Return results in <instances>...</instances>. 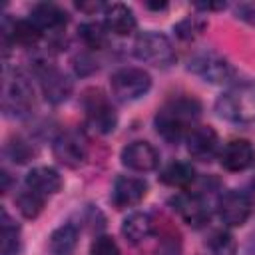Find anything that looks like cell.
I'll use <instances>...</instances> for the list:
<instances>
[{"label": "cell", "instance_id": "obj_1", "mask_svg": "<svg viewBox=\"0 0 255 255\" xmlns=\"http://www.w3.org/2000/svg\"><path fill=\"white\" fill-rule=\"evenodd\" d=\"M199 114H201V104L195 98L179 96L165 102L157 110L153 126H155V131L167 143H179L195 128Z\"/></svg>", "mask_w": 255, "mask_h": 255}, {"label": "cell", "instance_id": "obj_2", "mask_svg": "<svg viewBox=\"0 0 255 255\" xmlns=\"http://www.w3.org/2000/svg\"><path fill=\"white\" fill-rule=\"evenodd\" d=\"M219 118L235 124L255 122V82H243L231 86L215 102Z\"/></svg>", "mask_w": 255, "mask_h": 255}, {"label": "cell", "instance_id": "obj_3", "mask_svg": "<svg viewBox=\"0 0 255 255\" xmlns=\"http://www.w3.org/2000/svg\"><path fill=\"white\" fill-rule=\"evenodd\" d=\"M82 106L86 110V124L96 133L106 135L118 128V114L100 88L86 90L82 96Z\"/></svg>", "mask_w": 255, "mask_h": 255}, {"label": "cell", "instance_id": "obj_4", "mask_svg": "<svg viewBox=\"0 0 255 255\" xmlns=\"http://www.w3.org/2000/svg\"><path fill=\"white\" fill-rule=\"evenodd\" d=\"M133 54L137 60L151 64L155 68H169L175 62V48L165 34L141 32L133 42Z\"/></svg>", "mask_w": 255, "mask_h": 255}, {"label": "cell", "instance_id": "obj_5", "mask_svg": "<svg viewBox=\"0 0 255 255\" xmlns=\"http://www.w3.org/2000/svg\"><path fill=\"white\" fill-rule=\"evenodd\" d=\"M195 76H199L203 82L213 84V86H225L231 84L237 76V70L233 68V64L223 58L217 52H199L189 60L187 66Z\"/></svg>", "mask_w": 255, "mask_h": 255}, {"label": "cell", "instance_id": "obj_6", "mask_svg": "<svg viewBox=\"0 0 255 255\" xmlns=\"http://www.w3.org/2000/svg\"><path fill=\"white\" fill-rule=\"evenodd\" d=\"M112 94L120 102H133L143 98L151 88V76L143 68H120L110 78Z\"/></svg>", "mask_w": 255, "mask_h": 255}, {"label": "cell", "instance_id": "obj_7", "mask_svg": "<svg viewBox=\"0 0 255 255\" xmlns=\"http://www.w3.org/2000/svg\"><path fill=\"white\" fill-rule=\"evenodd\" d=\"M32 106H34V90H32L30 82L20 72L6 76L4 88H2V108H4L6 116L22 118V116L30 114Z\"/></svg>", "mask_w": 255, "mask_h": 255}, {"label": "cell", "instance_id": "obj_8", "mask_svg": "<svg viewBox=\"0 0 255 255\" xmlns=\"http://www.w3.org/2000/svg\"><path fill=\"white\" fill-rule=\"evenodd\" d=\"M255 199L251 193L241 189H229L217 199L219 219L229 227H241L253 213Z\"/></svg>", "mask_w": 255, "mask_h": 255}, {"label": "cell", "instance_id": "obj_9", "mask_svg": "<svg viewBox=\"0 0 255 255\" xmlns=\"http://www.w3.org/2000/svg\"><path fill=\"white\" fill-rule=\"evenodd\" d=\"M36 74L40 78L42 94L50 104H62L72 94V80L48 60L36 62Z\"/></svg>", "mask_w": 255, "mask_h": 255}, {"label": "cell", "instance_id": "obj_10", "mask_svg": "<svg viewBox=\"0 0 255 255\" xmlns=\"http://www.w3.org/2000/svg\"><path fill=\"white\" fill-rule=\"evenodd\" d=\"M169 205L191 227H203L211 217L209 203L201 193H179L169 199Z\"/></svg>", "mask_w": 255, "mask_h": 255}, {"label": "cell", "instance_id": "obj_11", "mask_svg": "<svg viewBox=\"0 0 255 255\" xmlns=\"http://www.w3.org/2000/svg\"><path fill=\"white\" fill-rule=\"evenodd\" d=\"M54 157L66 167H80L88 155L86 139L76 131H64L54 139Z\"/></svg>", "mask_w": 255, "mask_h": 255}, {"label": "cell", "instance_id": "obj_12", "mask_svg": "<svg viewBox=\"0 0 255 255\" xmlns=\"http://www.w3.org/2000/svg\"><path fill=\"white\" fill-rule=\"evenodd\" d=\"M122 163L131 171H153L159 165V153L149 141H131L120 153Z\"/></svg>", "mask_w": 255, "mask_h": 255}, {"label": "cell", "instance_id": "obj_13", "mask_svg": "<svg viewBox=\"0 0 255 255\" xmlns=\"http://www.w3.org/2000/svg\"><path fill=\"white\" fill-rule=\"evenodd\" d=\"M187 151L197 161H211L219 155V135L211 126H195L187 135Z\"/></svg>", "mask_w": 255, "mask_h": 255}, {"label": "cell", "instance_id": "obj_14", "mask_svg": "<svg viewBox=\"0 0 255 255\" xmlns=\"http://www.w3.org/2000/svg\"><path fill=\"white\" fill-rule=\"evenodd\" d=\"M147 193V183L139 177L129 175H118L112 187V203L116 209H128L135 207Z\"/></svg>", "mask_w": 255, "mask_h": 255}, {"label": "cell", "instance_id": "obj_15", "mask_svg": "<svg viewBox=\"0 0 255 255\" xmlns=\"http://www.w3.org/2000/svg\"><path fill=\"white\" fill-rule=\"evenodd\" d=\"M255 161V147L249 139H231L219 151V163L227 171H245Z\"/></svg>", "mask_w": 255, "mask_h": 255}, {"label": "cell", "instance_id": "obj_16", "mask_svg": "<svg viewBox=\"0 0 255 255\" xmlns=\"http://www.w3.org/2000/svg\"><path fill=\"white\" fill-rule=\"evenodd\" d=\"M26 187L42 197H50L62 189V175L54 167H34L26 175Z\"/></svg>", "mask_w": 255, "mask_h": 255}, {"label": "cell", "instance_id": "obj_17", "mask_svg": "<svg viewBox=\"0 0 255 255\" xmlns=\"http://www.w3.org/2000/svg\"><path fill=\"white\" fill-rule=\"evenodd\" d=\"M104 22H106V28L118 36H128L135 30L137 26V20L133 16V10L126 4H110L106 6L104 10Z\"/></svg>", "mask_w": 255, "mask_h": 255}, {"label": "cell", "instance_id": "obj_18", "mask_svg": "<svg viewBox=\"0 0 255 255\" xmlns=\"http://www.w3.org/2000/svg\"><path fill=\"white\" fill-rule=\"evenodd\" d=\"M30 20L44 32V30H62L68 22V14L64 8L52 2H40L32 8Z\"/></svg>", "mask_w": 255, "mask_h": 255}, {"label": "cell", "instance_id": "obj_19", "mask_svg": "<svg viewBox=\"0 0 255 255\" xmlns=\"http://www.w3.org/2000/svg\"><path fill=\"white\" fill-rule=\"evenodd\" d=\"M4 38H10L14 44L24 48H34L42 40V30L32 20H16L8 28V20H4Z\"/></svg>", "mask_w": 255, "mask_h": 255}, {"label": "cell", "instance_id": "obj_20", "mask_svg": "<svg viewBox=\"0 0 255 255\" xmlns=\"http://www.w3.org/2000/svg\"><path fill=\"white\" fill-rule=\"evenodd\" d=\"M151 233H153V221H151L149 213L133 211L122 223V235L126 237V241H129L133 245L145 241Z\"/></svg>", "mask_w": 255, "mask_h": 255}, {"label": "cell", "instance_id": "obj_21", "mask_svg": "<svg viewBox=\"0 0 255 255\" xmlns=\"http://www.w3.org/2000/svg\"><path fill=\"white\" fill-rule=\"evenodd\" d=\"M80 229L74 223H64L52 231L48 239V249L52 255H72L78 245Z\"/></svg>", "mask_w": 255, "mask_h": 255}, {"label": "cell", "instance_id": "obj_22", "mask_svg": "<svg viewBox=\"0 0 255 255\" xmlns=\"http://www.w3.org/2000/svg\"><path fill=\"white\" fill-rule=\"evenodd\" d=\"M159 179H161L165 185H169V187L187 189V187H191L193 181H195V169H193L189 163L175 161V163H169V165L161 171Z\"/></svg>", "mask_w": 255, "mask_h": 255}, {"label": "cell", "instance_id": "obj_23", "mask_svg": "<svg viewBox=\"0 0 255 255\" xmlns=\"http://www.w3.org/2000/svg\"><path fill=\"white\" fill-rule=\"evenodd\" d=\"M0 239H2V255H18L20 251V227L10 217L6 209L0 215Z\"/></svg>", "mask_w": 255, "mask_h": 255}, {"label": "cell", "instance_id": "obj_24", "mask_svg": "<svg viewBox=\"0 0 255 255\" xmlns=\"http://www.w3.org/2000/svg\"><path fill=\"white\" fill-rule=\"evenodd\" d=\"M44 201H46V197L38 195L36 191L28 189V187L16 195V207L26 219H36L40 215V211L44 209Z\"/></svg>", "mask_w": 255, "mask_h": 255}, {"label": "cell", "instance_id": "obj_25", "mask_svg": "<svg viewBox=\"0 0 255 255\" xmlns=\"http://www.w3.org/2000/svg\"><path fill=\"white\" fill-rule=\"evenodd\" d=\"M207 28V20L203 16H185L183 20H179L175 26H173V32L177 38L185 40V42H191L195 38H199Z\"/></svg>", "mask_w": 255, "mask_h": 255}, {"label": "cell", "instance_id": "obj_26", "mask_svg": "<svg viewBox=\"0 0 255 255\" xmlns=\"http://www.w3.org/2000/svg\"><path fill=\"white\" fill-rule=\"evenodd\" d=\"M4 153H6V157H10L16 163H26L28 159H32L36 155V149L28 139H24L20 135H14V137H10L6 141Z\"/></svg>", "mask_w": 255, "mask_h": 255}, {"label": "cell", "instance_id": "obj_27", "mask_svg": "<svg viewBox=\"0 0 255 255\" xmlns=\"http://www.w3.org/2000/svg\"><path fill=\"white\" fill-rule=\"evenodd\" d=\"M207 247L211 255H235L237 253V241L229 231H215L209 237Z\"/></svg>", "mask_w": 255, "mask_h": 255}, {"label": "cell", "instance_id": "obj_28", "mask_svg": "<svg viewBox=\"0 0 255 255\" xmlns=\"http://www.w3.org/2000/svg\"><path fill=\"white\" fill-rule=\"evenodd\" d=\"M78 36L88 48H102L106 46V30L98 22H84L78 28Z\"/></svg>", "mask_w": 255, "mask_h": 255}, {"label": "cell", "instance_id": "obj_29", "mask_svg": "<svg viewBox=\"0 0 255 255\" xmlns=\"http://www.w3.org/2000/svg\"><path fill=\"white\" fill-rule=\"evenodd\" d=\"M92 255H120V247L112 237L100 235L92 243Z\"/></svg>", "mask_w": 255, "mask_h": 255}, {"label": "cell", "instance_id": "obj_30", "mask_svg": "<svg viewBox=\"0 0 255 255\" xmlns=\"http://www.w3.org/2000/svg\"><path fill=\"white\" fill-rule=\"evenodd\" d=\"M237 16L241 20H245V22H249V24L255 26V4H241L237 8Z\"/></svg>", "mask_w": 255, "mask_h": 255}, {"label": "cell", "instance_id": "obj_31", "mask_svg": "<svg viewBox=\"0 0 255 255\" xmlns=\"http://www.w3.org/2000/svg\"><path fill=\"white\" fill-rule=\"evenodd\" d=\"M145 6L151 8V10H163V8H167V4H151V2H147Z\"/></svg>", "mask_w": 255, "mask_h": 255}, {"label": "cell", "instance_id": "obj_32", "mask_svg": "<svg viewBox=\"0 0 255 255\" xmlns=\"http://www.w3.org/2000/svg\"><path fill=\"white\" fill-rule=\"evenodd\" d=\"M253 183H255V179H253Z\"/></svg>", "mask_w": 255, "mask_h": 255}]
</instances>
